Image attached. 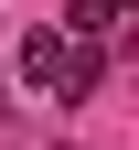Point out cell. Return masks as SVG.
<instances>
[{"label": "cell", "instance_id": "6da1fadb", "mask_svg": "<svg viewBox=\"0 0 139 150\" xmlns=\"http://www.w3.org/2000/svg\"><path fill=\"white\" fill-rule=\"evenodd\" d=\"M22 75L54 86V97H86V86H96V43H75V32H32V43H22Z\"/></svg>", "mask_w": 139, "mask_h": 150}]
</instances>
